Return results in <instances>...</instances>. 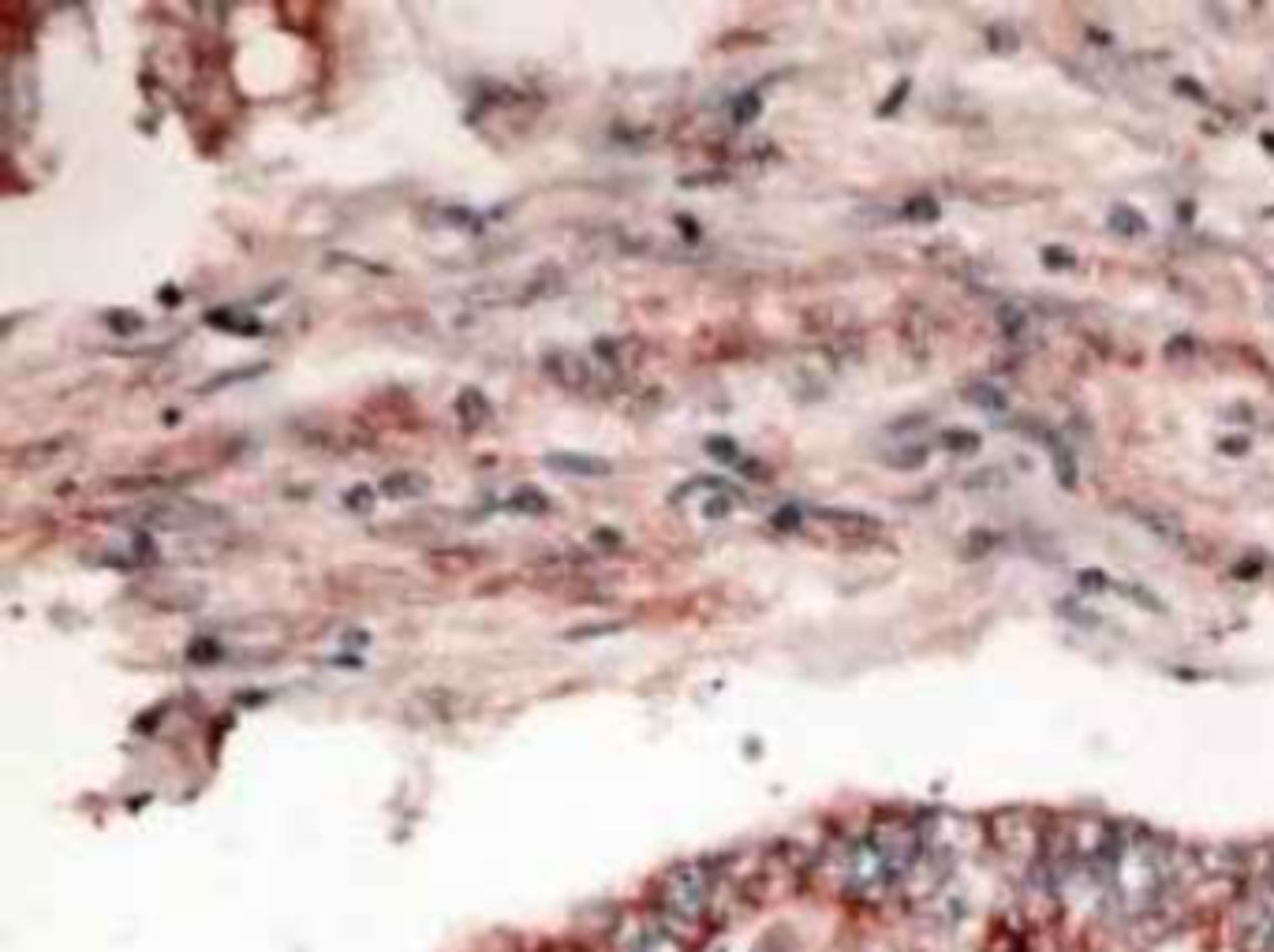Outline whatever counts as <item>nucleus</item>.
I'll list each match as a JSON object with an SVG mask.
<instances>
[{
	"mask_svg": "<svg viewBox=\"0 0 1274 952\" xmlns=\"http://www.w3.org/2000/svg\"><path fill=\"white\" fill-rule=\"evenodd\" d=\"M1226 452H1245V441H1226Z\"/></svg>",
	"mask_w": 1274,
	"mask_h": 952,
	"instance_id": "obj_13",
	"label": "nucleus"
},
{
	"mask_svg": "<svg viewBox=\"0 0 1274 952\" xmlns=\"http://www.w3.org/2000/svg\"><path fill=\"white\" fill-rule=\"evenodd\" d=\"M138 523H142V527H153V531H198V527L225 523V512L198 501H168V504L142 508V512H138Z\"/></svg>",
	"mask_w": 1274,
	"mask_h": 952,
	"instance_id": "obj_1",
	"label": "nucleus"
},
{
	"mask_svg": "<svg viewBox=\"0 0 1274 952\" xmlns=\"http://www.w3.org/2000/svg\"><path fill=\"white\" fill-rule=\"evenodd\" d=\"M964 400L975 404L979 411H986V415L1005 411V393H1001L998 385H986V381H979V385H972V389H964Z\"/></svg>",
	"mask_w": 1274,
	"mask_h": 952,
	"instance_id": "obj_6",
	"label": "nucleus"
},
{
	"mask_svg": "<svg viewBox=\"0 0 1274 952\" xmlns=\"http://www.w3.org/2000/svg\"><path fill=\"white\" fill-rule=\"evenodd\" d=\"M546 374L557 381V385H564V389H575V393H579V389H587V385H594L590 363L583 359V355H572V352H553V355H549V359H546Z\"/></svg>",
	"mask_w": 1274,
	"mask_h": 952,
	"instance_id": "obj_2",
	"label": "nucleus"
},
{
	"mask_svg": "<svg viewBox=\"0 0 1274 952\" xmlns=\"http://www.w3.org/2000/svg\"><path fill=\"white\" fill-rule=\"evenodd\" d=\"M927 456H931L927 445H919V441H904V445H897V449L886 452L882 460L890 463V467H897V471H916V467L927 463Z\"/></svg>",
	"mask_w": 1274,
	"mask_h": 952,
	"instance_id": "obj_5",
	"label": "nucleus"
},
{
	"mask_svg": "<svg viewBox=\"0 0 1274 952\" xmlns=\"http://www.w3.org/2000/svg\"><path fill=\"white\" fill-rule=\"evenodd\" d=\"M711 452L722 456V460H737V449H733V441H726V437H722V441H711Z\"/></svg>",
	"mask_w": 1274,
	"mask_h": 952,
	"instance_id": "obj_12",
	"label": "nucleus"
},
{
	"mask_svg": "<svg viewBox=\"0 0 1274 952\" xmlns=\"http://www.w3.org/2000/svg\"><path fill=\"white\" fill-rule=\"evenodd\" d=\"M549 467H553V471H568V475H575V478H605L609 475V463L605 460H594V456H575V452H568V456H549Z\"/></svg>",
	"mask_w": 1274,
	"mask_h": 952,
	"instance_id": "obj_3",
	"label": "nucleus"
},
{
	"mask_svg": "<svg viewBox=\"0 0 1274 952\" xmlns=\"http://www.w3.org/2000/svg\"><path fill=\"white\" fill-rule=\"evenodd\" d=\"M1042 262H1050V270H1069V266H1073V255H1069V251H1057V247H1046V251H1042Z\"/></svg>",
	"mask_w": 1274,
	"mask_h": 952,
	"instance_id": "obj_10",
	"label": "nucleus"
},
{
	"mask_svg": "<svg viewBox=\"0 0 1274 952\" xmlns=\"http://www.w3.org/2000/svg\"><path fill=\"white\" fill-rule=\"evenodd\" d=\"M938 441H942V449H949V452H975L979 449V434H972V430H942Z\"/></svg>",
	"mask_w": 1274,
	"mask_h": 952,
	"instance_id": "obj_8",
	"label": "nucleus"
},
{
	"mask_svg": "<svg viewBox=\"0 0 1274 952\" xmlns=\"http://www.w3.org/2000/svg\"><path fill=\"white\" fill-rule=\"evenodd\" d=\"M819 519H826L830 527H837L841 534H878L882 523L875 516H863V512H834V508H822Z\"/></svg>",
	"mask_w": 1274,
	"mask_h": 952,
	"instance_id": "obj_4",
	"label": "nucleus"
},
{
	"mask_svg": "<svg viewBox=\"0 0 1274 952\" xmlns=\"http://www.w3.org/2000/svg\"><path fill=\"white\" fill-rule=\"evenodd\" d=\"M382 490L385 493H419L423 490V482H419V478H408V482H385Z\"/></svg>",
	"mask_w": 1274,
	"mask_h": 952,
	"instance_id": "obj_11",
	"label": "nucleus"
},
{
	"mask_svg": "<svg viewBox=\"0 0 1274 952\" xmlns=\"http://www.w3.org/2000/svg\"><path fill=\"white\" fill-rule=\"evenodd\" d=\"M1110 228L1122 231V235H1144V231H1148V220L1140 217L1133 205H1118V209L1110 213Z\"/></svg>",
	"mask_w": 1274,
	"mask_h": 952,
	"instance_id": "obj_7",
	"label": "nucleus"
},
{
	"mask_svg": "<svg viewBox=\"0 0 1274 952\" xmlns=\"http://www.w3.org/2000/svg\"><path fill=\"white\" fill-rule=\"evenodd\" d=\"M938 213H942V209H938L934 198H912V202H904V209H901L904 220H934Z\"/></svg>",
	"mask_w": 1274,
	"mask_h": 952,
	"instance_id": "obj_9",
	"label": "nucleus"
}]
</instances>
